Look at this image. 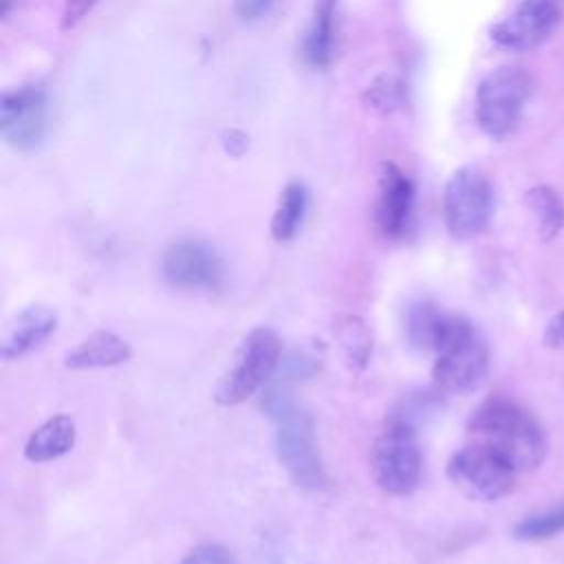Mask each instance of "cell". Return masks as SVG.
<instances>
[{
    "label": "cell",
    "instance_id": "6da1fadb",
    "mask_svg": "<svg viewBox=\"0 0 564 564\" xmlns=\"http://www.w3.org/2000/svg\"><path fill=\"white\" fill-rule=\"evenodd\" d=\"M474 443H480L507 460L516 471H529L544 463L549 438L540 421L520 403L491 397L467 421Z\"/></svg>",
    "mask_w": 564,
    "mask_h": 564
},
{
    "label": "cell",
    "instance_id": "7a4b0ae2",
    "mask_svg": "<svg viewBox=\"0 0 564 564\" xmlns=\"http://www.w3.org/2000/svg\"><path fill=\"white\" fill-rule=\"evenodd\" d=\"M489 370V350L480 330L460 315H449L434 350L432 377L454 394H467L482 386Z\"/></svg>",
    "mask_w": 564,
    "mask_h": 564
},
{
    "label": "cell",
    "instance_id": "3957f363",
    "mask_svg": "<svg viewBox=\"0 0 564 564\" xmlns=\"http://www.w3.org/2000/svg\"><path fill=\"white\" fill-rule=\"evenodd\" d=\"M282 341L269 326H256L240 341L231 368L214 388L218 405H238L262 390L280 366Z\"/></svg>",
    "mask_w": 564,
    "mask_h": 564
},
{
    "label": "cell",
    "instance_id": "277c9868",
    "mask_svg": "<svg viewBox=\"0 0 564 564\" xmlns=\"http://www.w3.org/2000/svg\"><path fill=\"white\" fill-rule=\"evenodd\" d=\"M533 93V77L527 68L502 64L489 70L476 88V119L485 134L509 137L524 112Z\"/></svg>",
    "mask_w": 564,
    "mask_h": 564
},
{
    "label": "cell",
    "instance_id": "5b68a950",
    "mask_svg": "<svg viewBox=\"0 0 564 564\" xmlns=\"http://www.w3.org/2000/svg\"><path fill=\"white\" fill-rule=\"evenodd\" d=\"M275 421V454L289 478L308 491L328 485L322 456L315 441V425L306 410L297 403L282 410Z\"/></svg>",
    "mask_w": 564,
    "mask_h": 564
},
{
    "label": "cell",
    "instance_id": "8992f818",
    "mask_svg": "<svg viewBox=\"0 0 564 564\" xmlns=\"http://www.w3.org/2000/svg\"><path fill=\"white\" fill-rule=\"evenodd\" d=\"M494 185L476 165L458 167L443 192V218L447 231L458 240L482 234L494 216Z\"/></svg>",
    "mask_w": 564,
    "mask_h": 564
},
{
    "label": "cell",
    "instance_id": "52a82bcc",
    "mask_svg": "<svg viewBox=\"0 0 564 564\" xmlns=\"http://www.w3.org/2000/svg\"><path fill=\"white\" fill-rule=\"evenodd\" d=\"M372 478L390 496H408L416 489L423 456L412 427L390 423L370 449Z\"/></svg>",
    "mask_w": 564,
    "mask_h": 564
},
{
    "label": "cell",
    "instance_id": "ba28073f",
    "mask_svg": "<svg viewBox=\"0 0 564 564\" xmlns=\"http://www.w3.org/2000/svg\"><path fill=\"white\" fill-rule=\"evenodd\" d=\"M447 476L465 496L485 502L507 498L516 487V469L480 443L452 454Z\"/></svg>",
    "mask_w": 564,
    "mask_h": 564
},
{
    "label": "cell",
    "instance_id": "9c48e42d",
    "mask_svg": "<svg viewBox=\"0 0 564 564\" xmlns=\"http://www.w3.org/2000/svg\"><path fill=\"white\" fill-rule=\"evenodd\" d=\"M161 275L174 289L218 291L227 282V264L212 245L196 238H183L165 249L161 258Z\"/></svg>",
    "mask_w": 564,
    "mask_h": 564
},
{
    "label": "cell",
    "instance_id": "30bf717a",
    "mask_svg": "<svg viewBox=\"0 0 564 564\" xmlns=\"http://www.w3.org/2000/svg\"><path fill=\"white\" fill-rule=\"evenodd\" d=\"M560 20V0H520L505 20L489 29V37L505 51H531L549 40Z\"/></svg>",
    "mask_w": 564,
    "mask_h": 564
},
{
    "label": "cell",
    "instance_id": "8fae6325",
    "mask_svg": "<svg viewBox=\"0 0 564 564\" xmlns=\"http://www.w3.org/2000/svg\"><path fill=\"white\" fill-rule=\"evenodd\" d=\"M46 93L40 86H22L2 93L0 132L18 150H33L46 134Z\"/></svg>",
    "mask_w": 564,
    "mask_h": 564
},
{
    "label": "cell",
    "instance_id": "7c38bea8",
    "mask_svg": "<svg viewBox=\"0 0 564 564\" xmlns=\"http://www.w3.org/2000/svg\"><path fill=\"white\" fill-rule=\"evenodd\" d=\"M414 205H416V187L414 181L394 163H381V174H379V196H377V227L379 231L397 240L401 238L414 216Z\"/></svg>",
    "mask_w": 564,
    "mask_h": 564
},
{
    "label": "cell",
    "instance_id": "4fadbf2b",
    "mask_svg": "<svg viewBox=\"0 0 564 564\" xmlns=\"http://www.w3.org/2000/svg\"><path fill=\"white\" fill-rule=\"evenodd\" d=\"M57 328V315L51 306L31 304L22 308L13 322L9 324L2 344H0V359L13 361L22 359L35 348H40Z\"/></svg>",
    "mask_w": 564,
    "mask_h": 564
},
{
    "label": "cell",
    "instance_id": "5bb4252c",
    "mask_svg": "<svg viewBox=\"0 0 564 564\" xmlns=\"http://www.w3.org/2000/svg\"><path fill=\"white\" fill-rule=\"evenodd\" d=\"M130 357H132V350L123 337L110 330H95L66 352L64 366L73 370L112 368V366L126 364Z\"/></svg>",
    "mask_w": 564,
    "mask_h": 564
},
{
    "label": "cell",
    "instance_id": "9a60e30c",
    "mask_svg": "<svg viewBox=\"0 0 564 564\" xmlns=\"http://www.w3.org/2000/svg\"><path fill=\"white\" fill-rule=\"evenodd\" d=\"M77 427L66 414H55L37 425L24 445V458L29 463H51L68 454L75 445Z\"/></svg>",
    "mask_w": 564,
    "mask_h": 564
},
{
    "label": "cell",
    "instance_id": "2e32d148",
    "mask_svg": "<svg viewBox=\"0 0 564 564\" xmlns=\"http://www.w3.org/2000/svg\"><path fill=\"white\" fill-rule=\"evenodd\" d=\"M452 313H445L441 306H436L430 300H419L410 304L405 315V333L414 348L419 350H436L443 330L447 326Z\"/></svg>",
    "mask_w": 564,
    "mask_h": 564
},
{
    "label": "cell",
    "instance_id": "e0dca14e",
    "mask_svg": "<svg viewBox=\"0 0 564 564\" xmlns=\"http://www.w3.org/2000/svg\"><path fill=\"white\" fill-rule=\"evenodd\" d=\"M524 205L531 212L538 234L544 242L555 240L564 229V198L551 185H533L524 192Z\"/></svg>",
    "mask_w": 564,
    "mask_h": 564
},
{
    "label": "cell",
    "instance_id": "ac0fdd59",
    "mask_svg": "<svg viewBox=\"0 0 564 564\" xmlns=\"http://www.w3.org/2000/svg\"><path fill=\"white\" fill-rule=\"evenodd\" d=\"M306 209H308V189H306V185L300 183V181H291L282 189L278 207L273 212L271 236L280 242L291 240L300 231V227L304 223V216H306Z\"/></svg>",
    "mask_w": 564,
    "mask_h": 564
},
{
    "label": "cell",
    "instance_id": "d6986e66",
    "mask_svg": "<svg viewBox=\"0 0 564 564\" xmlns=\"http://www.w3.org/2000/svg\"><path fill=\"white\" fill-rule=\"evenodd\" d=\"M333 335L339 344L346 366L350 370H364L372 350V335L366 322L355 315H339L335 319Z\"/></svg>",
    "mask_w": 564,
    "mask_h": 564
},
{
    "label": "cell",
    "instance_id": "ffe728a7",
    "mask_svg": "<svg viewBox=\"0 0 564 564\" xmlns=\"http://www.w3.org/2000/svg\"><path fill=\"white\" fill-rule=\"evenodd\" d=\"M333 13H335V0H315L313 20L304 37V57L315 68H322L330 62Z\"/></svg>",
    "mask_w": 564,
    "mask_h": 564
},
{
    "label": "cell",
    "instance_id": "44dd1931",
    "mask_svg": "<svg viewBox=\"0 0 564 564\" xmlns=\"http://www.w3.org/2000/svg\"><path fill=\"white\" fill-rule=\"evenodd\" d=\"M560 533H564V500L553 509L522 518L513 527V538L520 542H540Z\"/></svg>",
    "mask_w": 564,
    "mask_h": 564
},
{
    "label": "cell",
    "instance_id": "7402d4cb",
    "mask_svg": "<svg viewBox=\"0 0 564 564\" xmlns=\"http://www.w3.org/2000/svg\"><path fill=\"white\" fill-rule=\"evenodd\" d=\"M438 399L434 392H414V394H408L399 405L397 410L392 412V419L390 423H397V425H405V427H412L427 414H434L438 410Z\"/></svg>",
    "mask_w": 564,
    "mask_h": 564
},
{
    "label": "cell",
    "instance_id": "603a6c76",
    "mask_svg": "<svg viewBox=\"0 0 564 564\" xmlns=\"http://www.w3.org/2000/svg\"><path fill=\"white\" fill-rule=\"evenodd\" d=\"M366 101L370 108L388 112L394 106H399V101H401V84L390 75H381L368 86Z\"/></svg>",
    "mask_w": 564,
    "mask_h": 564
},
{
    "label": "cell",
    "instance_id": "cb8c5ba5",
    "mask_svg": "<svg viewBox=\"0 0 564 564\" xmlns=\"http://www.w3.org/2000/svg\"><path fill=\"white\" fill-rule=\"evenodd\" d=\"M181 564H236V560L220 544H200L192 549Z\"/></svg>",
    "mask_w": 564,
    "mask_h": 564
},
{
    "label": "cell",
    "instance_id": "d4e9b609",
    "mask_svg": "<svg viewBox=\"0 0 564 564\" xmlns=\"http://www.w3.org/2000/svg\"><path fill=\"white\" fill-rule=\"evenodd\" d=\"M97 0H64L62 9V29H73L77 22L84 20V15L95 7Z\"/></svg>",
    "mask_w": 564,
    "mask_h": 564
},
{
    "label": "cell",
    "instance_id": "484cf974",
    "mask_svg": "<svg viewBox=\"0 0 564 564\" xmlns=\"http://www.w3.org/2000/svg\"><path fill=\"white\" fill-rule=\"evenodd\" d=\"M544 344L555 350H564V311L555 313L544 326Z\"/></svg>",
    "mask_w": 564,
    "mask_h": 564
},
{
    "label": "cell",
    "instance_id": "4316f807",
    "mask_svg": "<svg viewBox=\"0 0 564 564\" xmlns=\"http://www.w3.org/2000/svg\"><path fill=\"white\" fill-rule=\"evenodd\" d=\"M236 13L245 20H256L269 11L273 0H234Z\"/></svg>",
    "mask_w": 564,
    "mask_h": 564
},
{
    "label": "cell",
    "instance_id": "83f0119b",
    "mask_svg": "<svg viewBox=\"0 0 564 564\" xmlns=\"http://www.w3.org/2000/svg\"><path fill=\"white\" fill-rule=\"evenodd\" d=\"M247 145H249V139L240 130H227L223 134V148L231 156H240L247 150Z\"/></svg>",
    "mask_w": 564,
    "mask_h": 564
},
{
    "label": "cell",
    "instance_id": "f1b7e54d",
    "mask_svg": "<svg viewBox=\"0 0 564 564\" xmlns=\"http://www.w3.org/2000/svg\"><path fill=\"white\" fill-rule=\"evenodd\" d=\"M11 4H13V0H2V15H7L11 11Z\"/></svg>",
    "mask_w": 564,
    "mask_h": 564
},
{
    "label": "cell",
    "instance_id": "f546056e",
    "mask_svg": "<svg viewBox=\"0 0 564 564\" xmlns=\"http://www.w3.org/2000/svg\"><path fill=\"white\" fill-rule=\"evenodd\" d=\"M560 2H562V0H560Z\"/></svg>",
    "mask_w": 564,
    "mask_h": 564
}]
</instances>
